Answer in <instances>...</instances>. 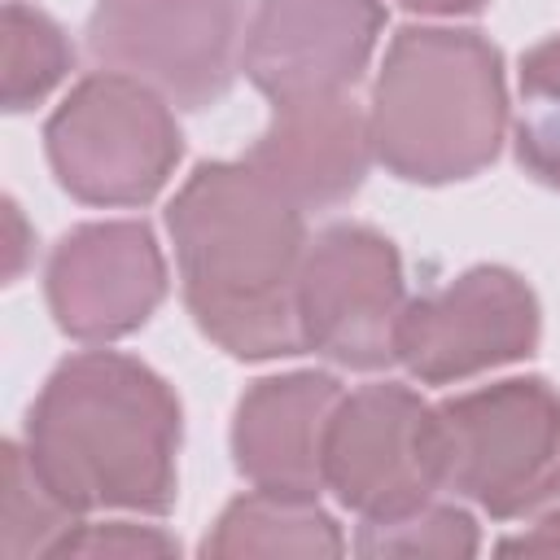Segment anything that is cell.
<instances>
[{"label":"cell","mask_w":560,"mask_h":560,"mask_svg":"<svg viewBox=\"0 0 560 560\" xmlns=\"http://www.w3.org/2000/svg\"><path fill=\"white\" fill-rule=\"evenodd\" d=\"M166 232L184 306L206 341L241 363L306 350L298 324L306 210L245 158L197 162L166 206Z\"/></svg>","instance_id":"1"},{"label":"cell","mask_w":560,"mask_h":560,"mask_svg":"<svg viewBox=\"0 0 560 560\" xmlns=\"http://www.w3.org/2000/svg\"><path fill=\"white\" fill-rule=\"evenodd\" d=\"M26 455L79 512L166 516L179 494L184 411L136 354L61 359L26 411Z\"/></svg>","instance_id":"2"},{"label":"cell","mask_w":560,"mask_h":560,"mask_svg":"<svg viewBox=\"0 0 560 560\" xmlns=\"http://www.w3.org/2000/svg\"><path fill=\"white\" fill-rule=\"evenodd\" d=\"M503 52L464 26H402L372 83L376 162L402 184H455L486 171L508 136Z\"/></svg>","instance_id":"3"},{"label":"cell","mask_w":560,"mask_h":560,"mask_svg":"<svg viewBox=\"0 0 560 560\" xmlns=\"http://www.w3.org/2000/svg\"><path fill=\"white\" fill-rule=\"evenodd\" d=\"M446 490L490 521L560 508V394L542 376H508L438 402Z\"/></svg>","instance_id":"4"},{"label":"cell","mask_w":560,"mask_h":560,"mask_svg":"<svg viewBox=\"0 0 560 560\" xmlns=\"http://www.w3.org/2000/svg\"><path fill=\"white\" fill-rule=\"evenodd\" d=\"M57 184L83 206H149L184 158L175 109L149 83L96 70L44 122Z\"/></svg>","instance_id":"5"},{"label":"cell","mask_w":560,"mask_h":560,"mask_svg":"<svg viewBox=\"0 0 560 560\" xmlns=\"http://www.w3.org/2000/svg\"><path fill=\"white\" fill-rule=\"evenodd\" d=\"M324 490L359 521H394L446 490L438 407L411 385L341 394L324 429Z\"/></svg>","instance_id":"6"},{"label":"cell","mask_w":560,"mask_h":560,"mask_svg":"<svg viewBox=\"0 0 560 560\" xmlns=\"http://www.w3.org/2000/svg\"><path fill=\"white\" fill-rule=\"evenodd\" d=\"M245 26V0H96L88 52L175 109H210L241 70Z\"/></svg>","instance_id":"7"},{"label":"cell","mask_w":560,"mask_h":560,"mask_svg":"<svg viewBox=\"0 0 560 560\" xmlns=\"http://www.w3.org/2000/svg\"><path fill=\"white\" fill-rule=\"evenodd\" d=\"M407 311L398 245L368 223H328L302 258L298 324L306 350L350 372L398 363V324Z\"/></svg>","instance_id":"8"},{"label":"cell","mask_w":560,"mask_h":560,"mask_svg":"<svg viewBox=\"0 0 560 560\" xmlns=\"http://www.w3.org/2000/svg\"><path fill=\"white\" fill-rule=\"evenodd\" d=\"M542 311L512 267H468L433 293L407 302L398 363L420 385H459L538 350Z\"/></svg>","instance_id":"9"},{"label":"cell","mask_w":560,"mask_h":560,"mask_svg":"<svg viewBox=\"0 0 560 560\" xmlns=\"http://www.w3.org/2000/svg\"><path fill=\"white\" fill-rule=\"evenodd\" d=\"M166 258L149 223L105 219L70 228L44 267L52 324L88 346L140 332L166 298Z\"/></svg>","instance_id":"10"},{"label":"cell","mask_w":560,"mask_h":560,"mask_svg":"<svg viewBox=\"0 0 560 560\" xmlns=\"http://www.w3.org/2000/svg\"><path fill=\"white\" fill-rule=\"evenodd\" d=\"M381 31V0H258L241 70L271 105L337 96L363 79Z\"/></svg>","instance_id":"11"},{"label":"cell","mask_w":560,"mask_h":560,"mask_svg":"<svg viewBox=\"0 0 560 560\" xmlns=\"http://www.w3.org/2000/svg\"><path fill=\"white\" fill-rule=\"evenodd\" d=\"M245 162L293 206L332 210L363 188L368 166L376 162L368 109H359L350 92L271 105V122Z\"/></svg>","instance_id":"12"},{"label":"cell","mask_w":560,"mask_h":560,"mask_svg":"<svg viewBox=\"0 0 560 560\" xmlns=\"http://www.w3.org/2000/svg\"><path fill=\"white\" fill-rule=\"evenodd\" d=\"M332 372H284L254 381L232 411V464L258 490H324V429L341 402Z\"/></svg>","instance_id":"13"},{"label":"cell","mask_w":560,"mask_h":560,"mask_svg":"<svg viewBox=\"0 0 560 560\" xmlns=\"http://www.w3.org/2000/svg\"><path fill=\"white\" fill-rule=\"evenodd\" d=\"M346 534L332 512L319 508L311 494H280V490H249L236 494L210 534L201 538V556L241 560V556H341Z\"/></svg>","instance_id":"14"},{"label":"cell","mask_w":560,"mask_h":560,"mask_svg":"<svg viewBox=\"0 0 560 560\" xmlns=\"http://www.w3.org/2000/svg\"><path fill=\"white\" fill-rule=\"evenodd\" d=\"M83 525V512L70 508L31 464L26 442H4V490H0V556H57L66 538Z\"/></svg>","instance_id":"15"},{"label":"cell","mask_w":560,"mask_h":560,"mask_svg":"<svg viewBox=\"0 0 560 560\" xmlns=\"http://www.w3.org/2000/svg\"><path fill=\"white\" fill-rule=\"evenodd\" d=\"M0 35H4V83H0V101L9 114L35 109L70 70H74V44L61 31V22H52L44 9L9 0L4 18H0Z\"/></svg>","instance_id":"16"},{"label":"cell","mask_w":560,"mask_h":560,"mask_svg":"<svg viewBox=\"0 0 560 560\" xmlns=\"http://www.w3.org/2000/svg\"><path fill=\"white\" fill-rule=\"evenodd\" d=\"M512 144L521 171L560 192V35L538 39L521 57Z\"/></svg>","instance_id":"17"},{"label":"cell","mask_w":560,"mask_h":560,"mask_svg":"<svg viewBox=\"0 0 560 560\" xmlns=\"http://www.w3.org/2000/svg\"><path fill=\"white\" fill-rule=\"evenodd\" d=\"M359 556H372V560H389V556H402V560H424V556H438V560H459V556H477L481 551V529L472 521L468 508L459 503H424L407 516H394V521H359V534L350 542Z\"/></svg>","instance_id":"18"},{"label":"cell","mask_w":560,"mask_h":560,"mask_svg":"<svg viewBox=\"0 0 560 560\" xmlns=\"http://www.w3.org/2000/svg\"><path fill=\"white\" fill-rule=\"evenodd\" d=\"M57 556H92V560H144V556H179L175 534L158 525L136 521H105V525H79Z\"/></svg>","instance_id":"19"},{"label":"cell","mask_w":560,"mask_h":560,"mask_svg":"<svg viewBox=\"0 0 560 560\" xmlns=\"http://www.w3.org/2000/svg\"><path fill=\"white\" fill-rule=\"evenodd\" d=\"M499 551H503V556H560V508L542 512V521H538L529 534L503 538Z\"/></svg>","instance_id":"20"},{"label":"cell","mask_w":560,"mask_h":560,"mask_svg":"<svg viewBox=\"0 0 560 560\" xmlns=\"http://www.w3.org/2000/svg\"><path fill=\"white\" fill-rule=\"evenodd\" d=\"M398 4L420 18H464V13H481L490 0H398Z\"/></svg>","instance_id":"21"},{"label":"cell","mask_w":560,"mask_h":560,"mask_svg":"<svg viewBox=\"0 0 560 560\" xmlns=\"http://www.w3.org/2000/svg\"><path fill=\"white\" fill-rule=\"evenodd\" d=\"M4 210H9V232H13V245H9V254H13V258H9V280H18V271H22V254H26V245H22L26 232H22V210H18V201H9Z\"/></svg>","instance_id":"22"}]
</instances>
